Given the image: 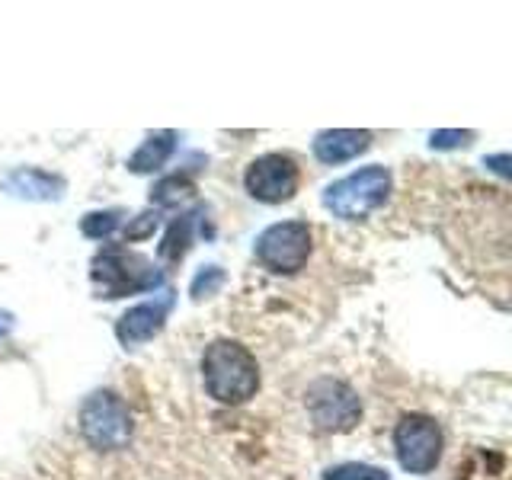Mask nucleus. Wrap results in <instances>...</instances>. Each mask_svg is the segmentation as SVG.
I'll return each mask as SVG.
<instances>
[{"mask_svg": "<svg viewBox=\"0 0 512 480\" xmlns=\"http://www.w3.org/2000/svg\"><path fill=\"white\" fill-rule=\"evenodd\" d=\"M474 132H432V148H458V144H468Z\"/></svg>", "mask_w": 512, "mask_h": 480, "instance_id": "6ab92c4d", "label": "nucleus"}, {"mask_svg": "<svg viewBox=\"0 0 512 480\" xmlns=\"http://www.w3.org/2000/svg\"><path fill=\"white\" fill-rule=\"evenodd\" d=\"M394 448L400 468L410 474H429L442 455V432L423 413H407L394 429Z\"/></svg>", "mask_w": 512, "mask_h": 480, "instance_id": "0eeeda50", "label": "nucleus"}, {"mask_svg": "<svg viewBox=\"0 0 512 480\" xmlns=\"http://www.w3.org/2000/svg\"><path fill=\"white\" fill-rule=\"evenodd\" d=\"M224 282V272L218 266H208L202 269L196 279H192V298H205V295H215Z\"/></svg>", "mask_w": 512, "mask_h": 480, "instance_id": "f3484780", "label": "nucleus"}, {"mask_svg": "<svg viewBox=\"0 0 512 480\" xmlns=\"http://www.w3.org/2000/svg\"><path fill=\"white\" fill-rule=\"evenodd\" d=\"M13 330V314L10 311H0V336H7Z\"/></svg>", "mask_w": 512, "mask_h": 480, "instance_id": "aec40b11", "label": "nucleus"}, {"mask_svg": "<svg viewBox=\"0 0 512 480\" xmlns=\"http://www.w3.org/2000/svg\"><path fill=\"white\" fill-rule=\"evenodd\" d=\"M202 378L205 388L218 404H244L260 388V368L250 352L231 343V340H215L202 356Z\"/></svg>", "mask_w": 512, "mask_h": 480, "instance_id": "f257e3e1", "label": "nucleus"}, {"mask_svg": "<svg viewBox=\"0 0 512 480\" xmlns=\"http://www.w3.org/2000/svg\"><path fill=\"white\" fill-rule=\"evenodd\" d=\"M4 186L13 192V196H20V199H36V202H48V199H58L61 196V189L64 183L55 180V176H48L42 170H16L10 173Z\"/></svg>", "mask_w": 512, "mask_h": 480, "instance_id": "9b49d317", "label": "nucleus"}, {"mask_svg": "<svg viewBox=\"0 0 512 480\" xmlns=\"http://www.w3.org/2000/svg\"><path fill=\"white\" fill-rule=\"evenodd\" d=\"M192 192H196V186H192L189 176H183V173H173V176H167V180H160V183L154 186V192H151V202H157V205L170 208V205H180L183 199H189Z\"/></svg>", "mask_w": 512, "mask_h": 480, "instance_id": "4468645a", "label": "nucleus"}, {"mask_svg": "<svg viewBox=\"0 0 512 480\" xmlns=\"http://www.w3.org/2000/svg\"><path fill=\"white\" fill-rule=\"evenodd\" d=\"M80 432L100 452H119L132 439V416L122 397L112 391H96L80 407Z\"/></svg>", "mask_w": 512, "mask_h": 480, "instance_id": "20e7f679", "label": "nucleus"}, {"mask_svg": "<svg viewBox=\"0 0 512 480\" xmlns=\"http://www.w3.org/2000/svg\"><path fill=\"white\" fill-rule=\"evenodd\" d=\"M388 192H391V173L384 167H365L327 186L324 205L336 218L359 221L365 215H372L375 208H381L384 199H388Z\"/></svg>", "mask_w": 512, "mask_h": 480, "instance_id": "7ed1b4c3", "label": "nucleus"}, {"mask_svg": "<svg viewBox=\"0 0 512 480\" xmlns=\"http://www.w3.org/2000/svg\"><path fill=\"white\" fill-rule=\"evenodd\" d=\"M93 285L100 298H122V295H135V292H148L157 288L160 272L148 256L122 250V247H106L103 253L93 256Z\"/></svg>", "mask_w": 512, "mask_h": 480, "instance_id": "f03ea898", "label": "nucleus"}, {"mask_svg": "<svg viewBox=\"0 0 512 480\" xmlns=\"http://www.w3.org/2000/svg\"><path fill=\"white\" fill-rule=\"evenodd\" d=\"M298 183H301V173L295 167L292 157L285 154H263L256 157L253 164L247 167V176H244V186L253 199L260 202H288L298 192Z\"/></svg>", "mask_w": 512, "mask_h": 480, "instance_id": "6e6552de", "label": "nucleus"}, {"mask_svg": "<svg viewBox=\"0 0 512 480\" xmlns=\"http://www.w3.org/2000/svg\"><path fill=\"white\" fill-rule=\"evenodd\" d=\"M304 404H308V416L314 429L320 432H346L356 426L362 416V404L356 391L333 378L314 381L308 394H304Z\"/></svg>", "mask_w": 512, "mask_h": 480, "instance_id": "423d86ee", "label": "nucleus"}, {"mask_svg": "<svg viewBox=\"0 0 512 480\" xmlns=\"http://www.w3.org/2000/svg\"><path fill=\"white\" fill-rule=\"evenodd\" d=\"M119 212H93V215H87L84 221H80V231H84L87 237H106V234H112L119 228Z\"/></svg>", "mask_w": 512, "mask_h": 480, "instance_id": "dca6fc26", "label": "nucleus"}, {"mask_svg": "<svg viewBox=\"0 0 512 480\" xmlns=\"http://www.w3.org/2000/svg\"><path fill=\"white\" fill-rule=\"evenodd\" d=\"M196 218L199 215H183V218H176L170 224L164 244H160V256H164L167 263H180L183 260V253L189 247V237H192V221H196Z\"/></svg>", "mask_w": 512, "mask_h": 480, "instance_id": "ddd939ff", "label": "nucleus"}, {"mask_svg": "<svg viewBox=\"0 0 512 480\" xmlns=\"http://www.w3.org/2000/svg\"><path fill=\"white\" fill-rule=\"evenodd\" d=\"M311 256V228L304 221H282L256 237V260L269 272L292 276Z\"/></svg>", "mask_w": 512, "mask_h": 480, "instance_id": "39448f33", "label": "nucleus"}, {"mask_svg": "<svg viewBox=\"0 0 512 480\" xmlns=\"http://www.w3.org/2000/svg\"><path fill=\"white\" fill-rule=\"evenodd\" d=\"M173 148H176V135L173 132H157V135H151L148 141H144L132 157H128V170H132V173H151L157 167H164L167 157L173 154Z\"/></svg>", "mask_w": 512, "mask_h": 480, "instance_id": "f8f14e48", "label": "nucleus"}, {"mask_svg": "<svg viewBox=\"0 0 512 480\" xmlns=\"http://www.w3.org/2000/svg\"><path fill=\"white\" fill-rule=\"evenodd\" d=\"M368 144H372V135L359 132V128H327L314 138V154L324 164H346V160L359 157Z\"/></svg>", "mask_w": 512, "mask_h": 480, "instance_id": "9d476101", "label": "nucleus"}, {"mask_svg": "<svg viewBox=\"0 0 512 480\" xmlns=\"http://www.w3.org/2000/svg\"><path fill=\"white\" fill-rule=\"evenodd\" d=\"M324 480H391V474L384 468H375V464H336L324 474Z\"/></svg>", "mask_w": 512, "mask_h": 480, "instance_id": "2eb2a0df", "label": "nucleus"}, {"mask_svg": "<svg viewBox=\"0 0 512 480\" xmlns=\"http://www.w3.org/2000/svg\"><path fill=\"white\" fill-rule=\"evenodd\" d=\"M170 311V298L164 301H144L135 304L132 311H125L122 320L116 324V336L122 346H138V343H148L154 336L164 330V320Z\"/></svg>", "mask_w": 512, "mask_h": 480, "instance_id": "1a4fd4ad", "label": "nucleus"}, {"mask_svg": "<svg viewBox=\"0 0 512 480\" xmlns=\"http://www.w3.org/2000/svg\"><path fill=\"white\" fill-rule=\"evenodd\" d=\"M154 228H157V215L144 212V215H138L132 224H125V237H128V240H144V237H151V234H154Z\"/></svg>", "mask_w": 512, "mask_h": 480, "instance_id": "a211bd4d", "label": "nucleus"}]
</instances>
